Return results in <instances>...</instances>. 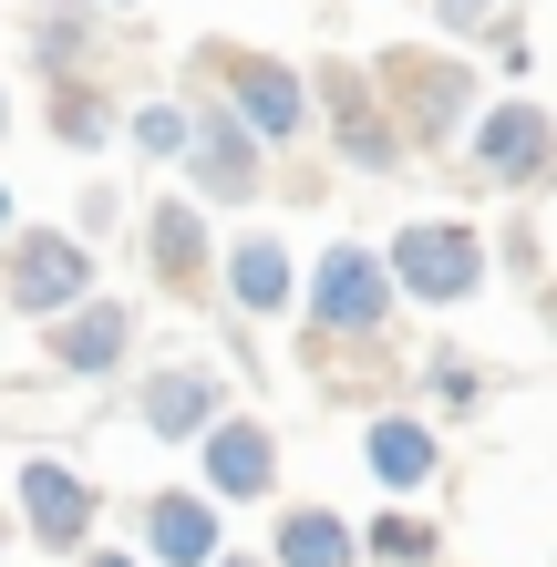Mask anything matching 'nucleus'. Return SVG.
I'll return each instance as SVG.
<instances>
[{
  "label": "nucleus",
  "mask_w": 557,
  "mask_h": 567,
  "mask_svg": "<svg viewBox=\"0 0 557 567\" xmlns=\"http://www.w3.org/2000/svg\"><path fill=\"white\" fill-rule=\"evenodd\" d=\"M269 567H372V557H362V526L341 506H279L269 516Z\"/></svg>",
  "instance_id": "obj_19"
},
{
  "label": "nucleus",
  "mask_w": 557,
  "mask_h": 567,
  "mask_svg": "<svg viewBox=\"0 0 557 567\" xmlns=\"http://www.w3.org/2000/svg\"><path fill=\"white\" fill-rule=\"evenodd\" d=\"M217 567H269V557H238V547H227V557H217Z\"/></svg>",
  "instance_id": "obj_30"
},
{
  "label": "nucleus",
  "mask_w": 557,
  "mask_h": 567,
  "mask_svg": "<svg viewBox=\"0 0 557 567\" xmlns=\"http://www.w3.org/2000/svg\"><path fill=\"white\" fill-rule=\"evenodd\" d=\"M382 258H392V279H403L413 310H465V299H485V279H496V238H485L475 217H403Z\"/></svg>",
  "instance_id": "obj_5"
},
{
  "label": "nucleus",
  "mask_w": 557,
  "mask_h": 567,
  "mask_svg": "<svg viewBox=\"0 0 557 567\" xmlns=\"http://www.w3.org/2000/svg\"><path fill=\"white\" fill-rule=\"evenodd\" d=\"M93 11H135V0H93Z\"/></svg>",
  "instance_id": "obj_32"
},
{
  "label": "nucleus",
  "mask_w": 557,
  "mask_h": 567,
  "mask_svg": "<svg viewBox=\"0 0 557 567\" xmlns=\"http://www.w3.org/2000/svg\"><path fill=\"white\" fill-rule=\"evenodd\" d=\"M496 269H506L516 289H547V279H557V258H547V227H537V217H506V227H496Z\"/></svg>",
  "instance_id": "obj_22"
},
{
  "label": "nucleus",
  "mask_w": 557,
  "mask_h": 567,
  "mask_svg": "<svg viewBox=\"0 0 557 567\" xmlns=\"http://www.w3.org/2000/svg\"><path fill=\"white\" fill-rule=\"evenodd\" d=\"M196 485L217 506H279V433L258 413H227L207 444H196Z\"/></svg>",
  "instance_id": "obj_13"
},
{
  "label": "nucleus",
  "mask_w": 557,
  "mask_h": 567,
  "mask_svg": "<svg viewBox=\"0 0 557 567\" xmlns=\"http://www.w3.org/2000/svg\"><path fill=\"white\" fill-rule=\"evenodd\" d=\"M21 238V207H11V186H0V248H11Z\"/></svg>",
  "instance_id": "obj_28"
},
{
  "label": "nucleus",
  "mask_w": 557,
  "mask_h": 567,
  "mask_svg": "<svg viewBox=\"0 0 557 567\" xmlns=\"http://www.w3.org/2000/svg\"><path fill=\"white\" fill-rule=\"evenodd\" d=\"M485 52H496V73H506V83H527V73H537V52H527V31H506V42H485Z\"/></svg>",
  "instance_id": "obj_26"
},
{
  "label": "nucleus",
  "mask_w": 557,
  "mask_h": 567,
  "mask_svg": "<svg viewBox=\"0 0 557 567\" xmlns=\"http://www.w3.org/2000/svg\"><path fill=\"white\" fill-rule=\"evenodd\" d=\"M300 310H310V341H341V351H382L392 341V310H403V279L372 238H331L300 279Z\"/></svg>",
  "instance_id": "obj_1"
},
{
  "label": "nucleus",
  "mask_w": 557,
  "mask_h": 567,
  "mask_svg": "<svg viewBox=\"0 0 557 567\" xmlns=\"http://www.w3.org/2000/svg\"><path fill=\"white\" fill-rule=\"evenodd\" d=\"M135 423L155 433V444H207V433L227 423V372L217 361H145Z\"/></svg>",
  "instance_id": "obj_12"
},
{
  "label": "nucleus",
  "mask_w": 557,
  "mask_h": 567,
  "mask_svg": "<svg viewBox=\"0 0 557 567\" xmlns=\"http://www.w3.org/2000/svg\"><path fill=\"white\" fill-rule=\"evenodd\" d=\"M454 176L485 186V196H506V207L547 196V186H557V114L537 104V93H496V104L475 114L465 155H454Z\"/></svg>",
  "instance_id": "obj_4"
},
{
  "label": "nucleus",
  "mask_w": 557,
  "mask_h": 567,
  "mask_svg": "<svg viewBox=\"0 0 557 567\" xmlns=\"http://www.w3.org/2000/svg\"><path fill=\"white\" fill-rule=\"evenodd\" d=\"M11 516H21V537L42 547V557H83V547H104L93 526H104V485L83 475V464H62V454H21V475H11Z\"/></svg>",
  "instance_id": "obj_8"
},
{
  "label": "nucleus",
  "mask_w": 557,
  "mask_h": 567,
  "mask_svg": "<svg viewBox=\"0 0 557 567\" xmlns=\"http://www.w3.org/2000/svg\"><path fill=\"white\" fill-rule=\"evenodd\" d=\"M186 83L217 93V104H238L258 135H269V155L300 145L310 124H320L310 73H300V62H279V52H258V42H196V52H186Z\"/></svg>",
  "instance_id": "obj_2"
},
{
  "label": "nucleus",
  "mask_w": 557,
  "mask_h": 567,
  "mask_svg": "<svg viewBox=\"0 0 557 567\" xmlns=\"http://www.w3.org/2000/svg\"><path fill=\"white\" fill-rule=\"evenodd\" d=\"M362 557L372 567H444V526L423 516V506H382L362 526Z\"/></svg>",
  "instance_id": "obj_20"
},
{
  "label": "nucleus",
  "mask_w": 557,
  "mask_h": 567,
  "mask_svg": "<svg viewBox=\"0 0 557 567\" xmlns=\"http://www.w3.org/2000/svg\"><path fill=\"white\" fill-rule=\"evenodd\" d=\"M423 392H434V413H475V403H485V361L434 351V361H423Z\"/></svg>",
  "instance_id": "obj_23"
},
{
  "label": "nucleus",
  "mask_w": 557,
  "mask_h": 567,
  "mask_svg": "<svg viewBox=\"0 0 557 567\" xmlns=\"http://www.w3.org/2000/svg\"><path fill=\"white\" fill-rule=\"evenodd\" d=\"M186 196L196 207H258V196L279 186V165H269V135H258V124L238 114V104H217V93H196V145H186Z\"/></svg>",
  "instance_id": "obj_7"
},
{
  "label": "nucleus",
  "mask_w": 557,
  "mask_h": 567,
  "mask_svg": "<svg viewBox=\"0 0 557 567\" xmlns=\"http://www.w3.org/2000/svg\"><path fill=\"white\" fill-rule=\"evenodd\" d=\"M217 289H227V310H238V320H289V310H300V258H289V238L248 227V238H227Z\"/></svg>",
  "instance_id": "obj_16"
},
{
  "label": "nucleus",
  "mask_w": 557,
  "mask_h": 567,
  "mask_svg": "<svg viewBox=\"0 0 557 567\" xmlns=\"http://www.w3.org/2000/svg\"><path fill=\"white\" fill-rule=\"evenodd\" d=\"M382 104L403 114V135H413V155H465V135H475V114H485V93H475V62L465 52H434V42H392L382 62Z\"/></svg>",
  "instance_id": "obj_3"
},
{
  "label": "nucleus",
  "mask_w": 557,
  "mask_h": 567,
  "mask_svg": "<svg viewBox=\"0 0 557 567\" xmlns=\"http://www.w3.org/2000/svg\"><path fill=\"white\" fill-rule=\"evenodd\" d=\"M124 114H135V104H114V83H104V73L42 83V124H52V145H62V155H104V145H124Z\"/></svg>",
  "instance_id": "obj_17"
},
{
  "label": "nucleus",
  "mask_w": 557,
  "mask_h": 567,
  "mask_svg": "<svg viewBox=\"0 0 557 567\" xmlns=\"http://www.w3.org/2000/svg\"><path fill=\"white\" fill-rule=\"evenodd\" d=\"M135 258H145V279L166 289V299H207V289H217L227 238H207V207L176 186V196H155V207L135 217Z\"/></svg>",
  "instance_id": "obj_10"
},
{
  "label": "nucleus",
  "mask_w": 557,
  "mask_h": 567,
  "mask_svg": "<svg viewBox=\"0 0 557 567\" xmlns=\"http://www.w3.org/2000/svg\"><path fill=\"white\" fill-rule=\"evenodd\" d=\"M73 567H145V547H83Z\"/></svg>",
  "instance_id": "obj_27"
},
{
  "label": "nucleus",
  "mask_w": 557,
  "mask_h": 567,
  "mask_svg": "<svg viewBox=\"0 0 557 567\" xmlns=\"http://www.w3.org/2000/svg\"><path fill=\"white\" fill-rule=\"evenodd\" d=\"M434 21L454 31V42H506V31H516V0H434Z\"/></svg>",
  "instance_id": "obj_24"
},
{
  "label": "nucleus",
  "mask_w": 557,
  "mask_h": 567,
  "mask_svg": "<svg viewBox=\"0 0 557 567\" xmlns=\"http://www.w3.org/2000/svg\"><path fill=\"white\" fill-rule=\"evenodd\" d=\"M0 299H11L21 320H62L93 299V238L83 227H21L11 248H0Z\"/></svg>",
  "instance_id": "obj_9"
},
{
  "label": "nucleus",
  "mask_w": 557,
  "mask_h": 567,
  "mask_svg": "<svg viewBox=\"0 0 557 567\" xmlns=\"http://www.w3.org/2000/svg\"><path fill=\"white\" fill-rule=\"evenodd\" d=\"M135 547H145V567H217L227 506L207 485H155V495H135Z\"/></svg>",
  "instance_id": "obj_11"
},
{
  "label": "nucleus",
  "mask_w": 557,
  "mask_h": 567,
  "mask_svg": "<svg viewBox=\"0 0 557 567\" xmlns=\"http://www.w3.org/2000/svg\"><path fill=\"white\" fill-rule=\"evenodd\" d=\"M537 320H547V341H557V279H547V289H537Z\"/></svg>",
  "instance_id": "obj_29"
},
{
  "label": "nucleus",
  "mask_w": 557,
  "mask_h": 567,
  "mask_svg": "<svg viewBox=\"0 0 557 567\" xmlns=\"http://www.w3.org/2000/svg\"><path fill=\"white\" fill-rule=\"evenodd\" d=\"M31 73L42 83L104 73V11H93V0H42V11H31Z\"/></svg>",
  "instance_id": "obj_18"
},
{
  "label": "nucleus",
  "mask_w": 557,
  "mask_h": 567,
  "mask_svg": "<svg viewBox=\"0 0 557 567\" xmlns=\"http://www.w3.org/2000/svg\"><path fill=\"white\" fill-rule=\"evenodd\" d=\"M0 135H11V83H0Z\"/></svg>",
  "instance_id": "obj_31"
},
{
  "label": "nucleus",
  "mask_w": 557,
  "mask_h": 567,
  "mask_svg": "<svg viewBox=\"0 0 557 567\" xmlns=\"http://www.w3.org/2000/svg\"><path fill=\"white\" fill-rule=\"evenodd\" d=\"M124 145H135L145 165H186V145H196V104H176V93H145V104L124 114Z\"/></svg>",
  "instance_id": "obj_21"
},
{
  "label": "nucleus",
  "mask_w": 557,
  "mask_h": 567,
  "mask_svg": "<svg viewBox=\"0 0 557 567\" xmlns=\"http://www.w3.org/2000/svg\"><path fill=\"white\" fill-rule=\"evenodd\" d=\"M73 227H83V238H104V227H124V196H114V186H83V207H73Z\"/></svg>",
  "instance_id": "obj_25"
},
{
  "label": "nucleus",
  "mask_w": 557,
  "mask_h": 567,
  "mask_svg": "<svg viewBox=\"0 0 557 567\" xmlns=\"http://www.w3.org/2000/svg\"><path fill=\"white\" fill-rule=\"evenodd\" d=\"M310 93H320V135L351 176H403L413 165V135L403 114L382 104V73L372 62H310Z\"/></svg>",
  "instance_id": "obj_6"
},
{
  "label": "nucleus",
  "mask_w": 557,
  "mask_h": 567,
  "mask_svg": "<svg viewBox=\"0 0 557 567\" xmlns=\"http://www.w3.org/2000/svg\"><path fill=\"white\" fill-rule=\"evenodd\" d=\"M362 475L382 485V506H413L423 485H444V433L423 423V413H372L362 423Z\"/></svg>",
  "instance_id": "obj_15"
},
{
  "label": "nucleus",
  "mask_w": 557,
  "mask_h": 567,
  "mask_svg": "<svg viewBox=\"0 0 557 567\" xmlns=\"http://www.w3.org/2000/svg\"><path fill=\"white\" fill-rule=\"evenodd\" d=\"M42 361L62 382H114L124 361H135V310L124 299H104L93 289L83 310H62V320H42Z\"/></svg>",
  "instance_id": "obj_14"
}]
</instances>
